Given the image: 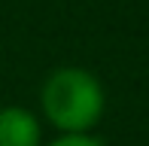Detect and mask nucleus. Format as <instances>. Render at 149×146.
<instances>
[{"instance_id":"obj_2","label":"nucleus","mask_w":149,"mask_h":146,"mask_svg":"<svg viewBox=\"0 0 149 146\" xmlns=\"http://www.w3.org/2000/svg\"><path fill=\"white\" fill-rule=\"evenodd\" d=\"M43 128L40 119L24 107H3L0 110V146H40Z\"/></svg>"},{"instance_id":"obj_3","label":"nucleus","mask_w":149,"mask_h":146,"mask_svg":"<svg viewBox=\"0 0 149 146\" xmlns=\"http://www.w3.org/2000/svg\"><path fill=\"white\" fill-rule=\"evenodd\" d=\"M49 146H104L97 137L91 134H61L58 140H52Z\"/></svg>"},{"instance_id":"obj_1","label":"nucleus","mask_w":149,"mask_h":146,"mask_svg":"<svg viewBox=\"0 0 149 146\" xmlns=\"http://www.w3.org/2000/svg\"><path fill=\"white\" fill-rule=\"evenodd\" d=\"M43 116L61 134H88L107 107L104 85L85 67H58L46 76L40 91Z\"/></svg>"}]
</instances>
